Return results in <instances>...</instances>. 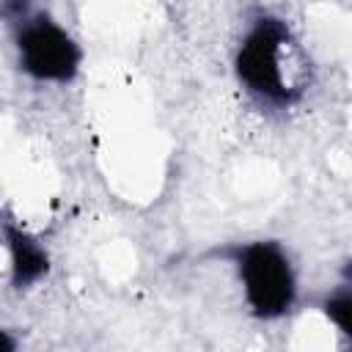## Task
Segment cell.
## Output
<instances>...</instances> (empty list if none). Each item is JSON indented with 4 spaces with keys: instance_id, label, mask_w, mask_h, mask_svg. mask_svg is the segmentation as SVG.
<instances>
[{
    "instance_id": "obj_1",
    "label": "cell",
    "mask_w": 352,
    "mask_h": 352,
    "mask_svg": "<svg viewBox=\"0 0 352 352\" xmlns=\"http://www.w3.org/2000/svg\"><path fill=\"white\" fill-rule=\"evenodd\" d=\"M239 85L267 107L297 104L311 85V63L289 22L258 14L234 52Z\"/></svg>"
},
{
    "instance_id": "obj_2",
    "label": "cell",
    "mask_w": 352,
    "mask_h": 352,
    "mask_svg": "<svg viewBox=\"0 0 352 352\" xmlns=\"http://www.w3.org/2000/svg\"><path fill=\"white\" fill-rule=\"evenodd\" d=\"M0 19L8 25L19 69L30 80L66 85L80 74V44L36 0H0Z\"/></svg>"
},
{
    "instance_id": "obj_3",
    "label": "cell",
    "mask_w": 352,
    "mask_h": 352,
    "mask_svg": "<svg viewBox=\"0 0 352 352\" xmlns=\"http://www.w3.org/2000/svg\"><path fill=\"white\" fill-rule=\"evenodd\" d=\"M217 256L236 270L245 305L256 319L275 322L292 314L297 302V272L278 239L236 242L217 250Z\"/></svg>"
},
{
    "instance_id": "obj_4",
    "label": "cell",
    "mask_w": 352,
    "mask_h": 352,
    "mask_svg": "<svg viewBox=\"0 0 352 352\" xmlns=\"http://www.w3.org/2000/svg\"><path fill=\"white\" fill-rule=\"evenodd\" d=\"M0 234L3 245L8 250V270H11V286L16 292L30 289L50 272V256L44 245L19 223L14 220H0Z\"/></svg>"
},
{
    "instance_id": "obj_5",
    "label": "cell",
    "mask_w": 352,
    "mask_h": 352,
    "mask_svg": "<svg viewBox=\"0 0 352 352\" xmlns=\"http://www.w3.org/2000/svg\"><path fill=\"white\" fill-rule=\"evenodd\" d=\"M322 311L338 327V333L352 336V286H349V280H344L336 292H330L324 297Z\"/></svg>"
},
{
    "instance_id": "obj_6",
    "label": "cell",
    "mask_w": 352,
    "mask_h": 352,
    "mask_svg": "<svg viewBox=\"0 0 352 352\" xmlns=\"http://www.w3.org/2000/svg\"><path fill=\"white\" fill-rule=\"evenodd\" d=\"M16 346V341L6 333V330H0V352H6V349H14Z\"/></svg>"
}]
</instances>
